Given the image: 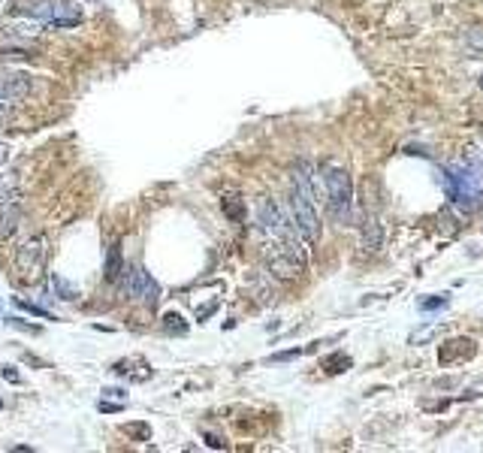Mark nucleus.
<instances>
[{"label": "nucleus", "instance_id": "nucleus-1", "mask_svg": "<svg viewBox=\"0 0 483 453\" xmlns=\"http://www.w3.org/2000/svg\"><path fill=\"white\" fill-rule=\"evenodd\" d=\"M444 194L450 202H456L462 211H474L483 200V176L474 166H468L465 161H456L444 170Z\"/></svg>", "mask_w": 483, "mask_h": 453}, {"label": "nucleus", "instance_id": "nucleus-2", "mask_svg": "<svg viewBox=\"0 0 483 453\" xmlns=\"http://www.w3.org/2000/svg\"><path fill=\"white\" fill-rule=\"evenodd\" d=\"M263 257H266V269L272 278H281V281H293L305 272V257L296 254L290 245H284L281 239L266 236V245H263Z\"/></svg>", "mask_w": 483, "mask_h": 453}, {"label": "nucleus", "instance_id": "nucleus-3", "mask_svg": "<svg viewBox=\"0 0 483 453\" xmlns=\"http://www.w3.org/2000/svg\"><path fill=\"white\" fill-rule=\"evenodd\" d=\"M320 172H323V185H327V196H329V211L338 221H347L351 218V200H353L351 172L338 163H327Z\"/></svg>", "mask_w": 483, "mask_h": 453}, {"label": "nucleus", "instance_id": "nucleus-4", "mask_svg": "<svg viewBox=\"0 0 483 453\" xmlns=\"http://www.w3.org/2000/svg\"><path fill=\"white\" fill-rule=\"evenodd\" d=\"M290 211H293L296 226L302 230V236L308 239V245H314V242L320 239V218H317V211H314V200H308L299 187H293L290 191Z\"/></svg>", "mask_w": 483, "mask_h": 453}, {"label": "nucleus", "instance_id": "nucleus-5", "mask_svg": "<svg viewBox=\"0 0 483 453\" xmlns=\"http://www.w3.org/2000/svg\"><path fill=\"white\" fill-rule=\"evenodd\" d=\"M124 290L130 299L142 302V305H148V308H154L157 299H161V287H157V281L142 266H130L124 272Z\"/></svg>", "mask_w": 483, "mask_h": 453}, {"label": "nucleus", "instance_id": "nucleus-6", "mask_svg": "<svg viewBox=\"0 0 483 453\" xmlns=\"http://www.w3.org/2000/svg\"><path fill=\"white\" fill-rule=\"evenodd\" d=\"M15 266H19V275L25 281H36L45 269V239L43 236L27 239L15 254Z\"/></svg>", "mask_w": 483, "mask_h": 453}, {"label": "nucleus", "instance_id": "nucleus-7", "mask_svg": "<svg viewBox=\"0 0 483 453\" xmlns=\"http://www.w3.org/2000/svg\"><path fill=\"white\" fill-rule=\"evenodd\" d=\"M30 91L27 76L21 73H0V100H19Z\"/></svg>", "mask_w": 483, "mask_h": 453}, {"label": "nucleus", "instance_id": "nucleus-8", "mask_svg": "<svg viewBox=\"0 0 483 453\" xmlns=\"http://www.w3.org/2000/svg\"><path fill=\"white\" fill-rule=\"evenodd\" d=\"M55 3H58V0H21V3L15 6V12L55 25Z\"/></svg>", "mask_w": 483, "mask_h": 453}, {"label": "nucleus", "instance_id": "nucleus-9", "mask_svg": "<svg viewBox=\"0 0 483 453\" xmlns=\"http://www.w3.org/2000/svg\"><path fill=\"white\" fill-rule=\"evenodd\" d=\"M293 187H299L308 200H314V163L311 161H299L293 166Z\"/></svg>", "mask_w": 483, "mask_h": 453}, {"label": "nucleus", "instance_id": "nucleus-10", "mask_svg": "<svg viewBox=\"0 0 483 453\" xmlns=\"http://www.w3.org/2000/svg\"><path fill=\"white\" fill-rule=\"evenodd\" d=\"M82 21V6H75L73 0H58L55 3V25L51 27H73Z\"/></svg>", "mask_w": 483, "mask_h": 453}, {"label": "nucleus", "instance_id": "nucleus-11", "mask_svg": "<svg viewBox=\"0 0 483 453\" xmlns=\"http://www.w3.org/2000/svg\"><path fill=\"white\" fill-rule=\"evenodd\" d=\"M471 353H474V342H471V338H456V342H447L441 351H438V360H441V362H450L453 357H465L468 360Z\"/></svg>", "mask_w": 483, "mask_h": 453}, {"label": "nucleus", "instance_id": "nucleus-12", "mask_svg": "<svg viewBox=\"0 0 483 453\" xmlns=\"http://www.w3.org/2000/svg\"><path fill=\"white\" fill-rule=\"evenodd\" d=\"M19 221H21V209H19V202H10V206L0 209V239L12 236V230L19 226Z\"/></svg>", "mask_w": 483, "mask_h": 453}, {"label": "nucleus", "instance_id": "nucleus-13", "mask_svg": "<svg viewBox=\"0 0 483 453\" xmlns=\"http://www.w3.org/2000/svg\"><path fill=\"white\" fill-rule=\"evenodd\" d=\"M381 224H377V218H366V224H362V248L366 251H377L381 248Z\"/></svg>", "mask_w": 483, "mask_h": 453}, {"label": "nucleus", "instance_id": "nucleus-14", "mask_svg": "<svg viewBox=\"0 0 483 453\" xmlns=\"http://www.w3.org/2000/svg\"><path fill=\"white\" fill-rule=\"evenodd\" d=\"M121 272H124V260H121V245L109 248V257H106V278L109 281H118Z\"/></svg>", "mask_w": 483, "mask_h": 453}, {"label": "nucleus", "instance_id": "nucleus-15", "mask_svg": "<svg viewBox=\"0 0 483 453\" xmlns=\"http://www.w3.org/2000/svg\"><path fill=\"white\" fill-rule=\"evenodd\" d=\"M10 202H19V185H15V178H3L0 181V209Z\"/></svg>", "mask_w": 483, "mask_h": 453}, {"label": "nucleus", "instance_id": "nucleus-16", "mask_svg": "<svg viewBox=\"0 0 483 453\" xmlns=\"http://www.w3.org/2000/svg\"><path fill=\"white\" fill-rule=\"evenodd\" d=\"M224 211L233 218V221H242V215H245V206L239 202V196H226V200H224Z\"/></svg>", "mask_w": 483, "mask_h": 453}, {"label": "nucleus", "instance_id": "nucleus-17", "mask_svg": "<svg viewBox=\"0 0 483 453\" xmlns=\"http://www.w3.org/2000/svg\"><path fill=\"white\" fill-rule=\"evenodd\" d=\"M51 284H55V293H58V299H73V297H75V290H73V287L67 284V281H64V278H60V275H55V278H51Z\"/></svg>", "mask_w": 483, "mask_h": 453}, {"label": "nucleus", "instance_id": "nucleus-18", "mask_svg": "<svg viewBox=\"0 0 483 453\" xmlns=\"http://www.w3.org/2000/svg\"><path fill=\"white\" fill-rule=\"evenodd\" d=\"M462 161L468 163V166H474V170L483 176V151H478V148H471V151H465V157Z\"/></svg>", "mask_w": 483, "mask_h": 453}, {"label": "nucleus", "instance_id": "nucleus-19", "mask_svg": "<svg viewBox=\"0 0 483 453\" xmlns=\"http://www.w3.org/2000/svg\"><path fill=\"white\" fill-rule=\"evenodd\" d=\"M163 327L172 329V332H185V329H187L185 323H181V314H166V317H163Z\"/></svg>", "mask_w": 483, "mask_h": 453}, {"label": "nucleus", "instance_id": "nucleus-20", "mask_svg": "<svg viewBox=\"0 0 483 453\" xmlns=\"http://www.w3.org/2000/svg\"><path fill=\"white\" fill-rule=\"evenodd\" d=\"M444 305V297H435V299H423L420 302V308L423 312H432V308H441Z\"/></svg>", "mask_w": 483, "mask_h": 453}, {"label": "nucleus", "instance_id": "nucleus-21", "mask_svg": "<svg viewBox=\"0 0 483 453\" xmlns=\"http://www.w3.org/2000/svg\"><path fill=\"white\" fill-rule=\"evenodd\" d=\"M124 432H127V435H142V438H148V426H145V423H136V426H124Z\"/></svg>", "mask_w": 483, "mask_h": 453}, {"label": "nucleus", "instance_id": "nucleus-22", "mask_svg": "<svg viewBox=\"0 0 483 453\" xmlns=\"http://www.w3.org/2000/svg\"><path fill=\"white\" fill-rule=\"evenodd\" d=\"M10 327H19V329H27V332H40V327H30V323H21V321H15V317H10Z\"/></svg>", "mask_w": 483, "mask_h": 453}, {"label": "nucleus", "instance_id": "nucleus-23", "mask_svg": "<svg viewBox=\"0 0 483 453\" xmlns=\"http://www.w3.org/2000/svg\"><path fill=\"white\" fill-rule=\"evenodd\" d=\"M3 378H6V381H12V384H19V381H21L19 372H15L12 366H3Z\"/></svg>", "mask_w": 483, "mask_h": 453}, {"label": "nucleus", "instance_id": "nucleus-24", "mask_svg": "<svg viewBox=\"0 0 483 453\" xmlns=\"http://www.w3.org/2000/svg\"><path fill=\"white\" fill-rule=\"evenodd\" d=\"M124 405V402H121ZM121 405H109V402H100V411H121Z\"/></svg>", "mask_w": 483, "mask_h": 453}, {"label": "nucleus", "instance_id": "nucleus-25", "mask_svg": "<svg viewBox=\"0 0 483 453\" xmlns=\"http://www.w3.org/2000/svg\"><path fill=\"white\" fill-rule=\"evenodd\" d=\"M6 151H10V148H6V146H0V163L6 161Z\"/></svg>", "mask_w": 483, "mask_h": 453}, {"label": "nucleus", "instance_id": "nucleus-26", "mask_svg": "<svg viewBox=\"0 0 483 453\" xmlns=\"http://www.w3.org/2000/svg\"><path fill=\"white\" fill-rule=\"evenodd\" d=\"M480 88H483V73H480Z\"/></svg>", "mask_w": 483, "mask_h": 453}, {"label": "nucleus", "instance_id": "nucleus-27", "mask_svg": "<svg viewBox=\"0 0 483 453\" xmlns=\"http://www.w3.org/2000/svg\"><path fill=\"white\" fill-rule=\"evenodd\" d=\"M0 408H3V399H0Z\"/></svg>", "mask_w": 483, "mask_h": 453}]
</instances>
